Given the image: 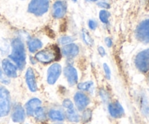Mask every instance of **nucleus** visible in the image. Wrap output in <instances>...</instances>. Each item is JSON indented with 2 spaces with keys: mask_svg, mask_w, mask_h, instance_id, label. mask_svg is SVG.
Segmentation results:
<instances>
[{
  "mask_svg": "<svg viewBox=\"0 0 149 124\" xmlns=\"http://www.w3.org/2000/svg\"><path fill=\"white\" fill-rule=\"evenodd\" d=\"M12 53L9 57L17 64L20 70H23L26 65V52L24 44L20 38H16L12 42Z\"/></svg>",
  "mask_w": 149,
  "mask_h": 124,
  "instance_id": "f257e3e1",
  "label": "nucleus"
},
{
  "mask_svg": "<svg viewBox=\"0 0 149 124\" xmlns=\"http://www.w3.org/2000/svg\"><path fill=\"white\" fill-rule=\"evenodd\" d=\"M49 6V0H31L29 3L28 11L36 16H41L48 11Z\"/></svg>",
  "mask_w": 149,
  "mask_h": 124,
  "instance_id": "f03ea898",
  "label": "nucleus"
},
{
  "mask_svg": "<svg viewBox=\"0 0 149 124\" xmlns=\"http://www.w3.org/2000/svg\"><path fill=\"white\" fill-rule=\"evenodd\" d=\"M10 110V95L7 89L0 86V118L7 116Z\"/></svg>",
  "mask_w": 149,
  "mask_h": 124,
  "instance_id": "7ed1b4c3",
  "label": "nucleus"
},
{
  "mask_svg": "<svg viewBox=\"0 0 149 124\" xmlns=\"http://www.w3.org/2000/svg\"><path fill=\"white\" fill-rule=\"evenodd\" d=\"M59 54V52H57L56 49H46L37 52L35 55V58L39 62L44 64H48L52 61L56 60Z\"/></svg>",
  "mask_w": 149,
  "mask_h": 124,
  "instance_id": "20e7f679",
  "label": "nucleus"
},
{
  "mask_svg": "<svg viewBox=\"0 0 149 124\" xmlns=\"http://www.w3.org/2000/svg\"><path fill=\"white\" fill-rule=\"evenodd\" d=\"M135 65L140 71L146 73L149 71V49L142 51L135 57Z\"/></svg>",
  "mask_w": 149,
  "mask_h": 124,
  "instance_id": "39448f33",
  "label": "nucleus"
},
{
  "mask_svg": "<svg viewBox=\"0 0 149 124\" xmlns=\"http://www.w3.org/2000/svg\"><path fill=\"white\" fill-rule=\"evenodd\" d=\"M136 37L143 43H149V19L144 20L138 25L136 29Z\"/></svg>",
  "mask_w": 149,
  "mask_h": 124,
  "instance_id": "423d86ee",
  "label": "nucleus"
},
{
  "mask_svg": "<svg viewBox=\"0 0 149 124\" xmlns=\"http://www.w3.org/2000/svg\"><path fill=\"white\" fill-rule=\"evenodd\" d=\"M62 68L61 66L58 63H55L51 65L47 71V83L49 84H55L58 79L59 76L61 74Z\"/></svg>",
  "mask_w": 149,
  "mask_h": 124,
  "instance_id": "0eeeda50",
  "label": "nucleus"
},
{
  "mask_svg": "<svg viewBox=\"0 0 149 124\" xmlns=\"http://www.w3.org/2000/svg\"><path fill=\"white\" fill-rule=\"evenodd\" d=\"M66 3L64 1H57L52 6V15L55 18H62L66 12Z\"/></svg>",
  "mask_w": 149,
  "mask_h": 124,
  "instance_id": "6e6552de",
  "label": "nucleus"
},
{
  "mask_svg": "<svg viewBox=\"0 0 149 124\" xmlns=\"http://www.w3.org/2000/svg\"><path fill=\"white\" fill-rule=\"evenodd\" d=\"M1 67L5 75L10 78L17 77V68L15 65L7 59L3 60L1 62Z\"/></svg>",
  "mask_w": 149,
  "mask_h": 124,
  "instance_id": "1a4fd4ad",
  "label": "nucleus"
},
{
  "mask_svg": "<svg viewBox=\"0 0 149 124\" xmlns=\"http://www.w3.org/2000/svg\"><path fill=\"white\" fill-rule=\"evenodd\" d=\"M63 72L68 84L71 86L75 85L78 81V73L76 68L71 65H68L64 68Z\"/></svg>",
  "mask_w": 149,
  "mask_h": 124,
  "instance_id": "9d476101",
  "label": "nucleus"
},
{
  "mask_svg": "<svg viewBox=\"0 0 149 124\" xmlns=\"http://www.w3.org/2000/svg\"><path fill=\"white\" fill-rule=\"evenodd\" d=\"M108 109L111 116L114 118L122 117L125 114V110L119 102H115L109 104Z\"/></svg>",
  "mask_w": 149,
  "mask_h": 124,
  "instance_id": "9b49d317",
  "label": "nucleus"
},
{
  "mask_svg": "<svg viewBox=\"0 0 149 124\" xmlns=\"http://www.w3.org/2000/svg\"><path fill=\"white\" fill-rule=\"evenodd\" d=\"M26 81L29 90L32 92H35L37 90V84H36L35 74L32 68H29L26 73Z\"/></svg>",
  "mask_w": 149,
  "mask_h": 124,
  "instance_id": "f8f14e48",
  "label": "nucleus"
},
{
  "mask_svg": "<svg viewBox=\"0 0 149 124\" xmlns=\"http://www.w3.org/2000/svg\"><path fill=\"white\" fill-rule=\"evenodd\" d=\"M74 102L79 110H83L90 103L88 97L83 93L78 92L74 96Z\"/></svg>",
  "mask_w": 149,
  "mask_h": 124,
  "instance_id": "ddd939ff",
  "label": "nucleus"
},
{
  "mask_svg": "<svg viewBox=\"0 0 149 124\" xmlns=\"http://www.w3.org/2000/svg\"><path fill=\"white\" fill-rule=\"evenodd\" d=\"M42 102L39 99L33 98L29 100L26 105V109L27 115L29 116H33L35 111L37 108L41 107Z\"/></svg>",
  "mask_w": 149,
  "mask_h": 124,
  "instance_id": "4468645a",
  "label": "nucleus"
},
{
  "mask_svg": "<svg viewBox=\"0 0 149 124\" xmlns=\"http://www.w3.org/2000/svg\"><path fill=\"white\" fill-rule=\"evenodd\" d=\"M63 54L68 57H74L77 56L79 52V46L75 44H68L64 46L62 49Z\"/></svg>",
  "mask_w": 149,
  "mask_h": 124,
  "instance_id": "2eb2a0df",
  "label": "nucleus"
},
{
  "mask_svg": "<svg viewBox=\"0 0 149 124\" xmlns=\"http://www.w3.org/2000/svg\"><path fill=\"white\" fill-rule=\"evenodd\" d=\"M25 119V111L22 106L16 105L12 114V120L15 123H21Z\"/></svg>",
  "mask_w": 149,
  "mask_h": 124,
  "instance_id": "dca6fc26",
  "label": "nucleus"
},
{
  "mask_svg": "<svg viewBox=\"0 0 149 124\" xmlns=\"http://www.w3.org/2000/svg\"><path fill=\"white\" fill-rule=\"evenodd\" d=\"M42 47V42L38 39H32L28 42V48L31 52L33 53Z\"/></svg>",
  "mask_w": 149,
  "mask_h": 124,
  "instance_id": "f3484780",
  "label": "nucleus"
},
{
  "mask_svg": "<svg viewBox=\"0 0 149 124\" xmlns=\"http://www.w3.org/2000/svg\"><path fill=\"white\" fill-rule=\"evenodd\" d=\"M48 116H49V118L52 119V121H62L65 118L63 113L60 110H51L49 112Z\"/></svg>",
  "mask_w": 149,
  "mask_h": 124,
  "instance_id": "a211bd4d",
  "label": "nucleus"
},
{
  "mask_svg": "<svg viewBox=\"0 0 149 124\" xmlns=\"http://www.w3.org/2000/svg\"><path fill=\"white\" fill-rule=\"evenodd\" d=\"M66 115L67 118H68V119L71 122H75V123H77V122L79 121V116L78 113H77V111L75 110L74 107L71 109H66Z\"/></svg>",
  "mask_w": 149,
  "mask_h": 124,
  "instance_id": "6ab92c4d",
  "label": "nucleus"
},
{
  "mask_svg": "<svg viewBox=\"0 0 149 124\" xmlns=\"http://www.w3.org/2000/svg\"><path fill=\"white\" fill-rule=\"evenodd\" d=\"M33 116H35L36 119L38 121H44L46 118V115H45V110L42 108V107H39V108H37L35 111Z\"/></svg>",
  "mask_w": 149,
  "mask_h": 124,
  "instance_id": "aec40b11",
  "label": "nucleus"
},
{
  "mask_svg": "<svg viewBox=\"0 0 149 124\" xmlns=\"http://www.w3.org/2000/svg\"><path fill=\"white\" fill-rule=\"evenodd\" d=\"M110 16V14L108 11L106 10H101L100 12V14H99V17H100V20H101L102 23H109V17Z\"/></svg>",
  "mask_w": 149,
  "mask_h": 124,
  "instance_id": "412c9836",
  "label": "nucleus"
},
{
  "mask_svg": "<svg viewBox=\"0 0 149 124\" xmlns=\"http://www.w3.org/2000/svg\"><path fill=\"white\" fill-rule=\"evenodd\" d=\"M93 85V82H92V81H87V82L80 83V84H79L78 88L79 89L82 90V91H88L89 89H91Z\"/></svg>",
  "mask_w": 149,
  "mask_h": 124,
  "instance_id": "4be33fe9",
  "label": "nucleus"
},
{
  "mask_svg": "<svg viewBox=\"0 0 149 124\" xmlns=\"http://www.w3.org/2000/svg\"><path fill=\"white\" fill-rule=\"evenodd\" d=\"M82 36H83V40L85 42V44L88 45H92L93 44V39L90 37V36L89 35V33H87L86 30H83L82 32Z\"/></svg>",
  "mask_w": 149,
  "mask_h": 124,
  "instance_id": "5701e85b",
  "label": "nucleus"
},
{
  "mask_svg": "<svg viewBox=\"0 0 149 124\" xmlns=\"http://www.w3.org/2000/svg\"><path fill=\"white\" fill-rule=\"evenodd\" d=\"M73 41H74V39L72 37H71V36H63V37L59 39L60 44L63 45L71 44Z\"/></svg>",
  "mask_w": 149,
  "mask_h": 124,
  "instance_id": "b1692460",
  "label": "nucleus"
},
{
  "mask_svg": "<svg viewBox=\"0 0 149 124\" xmlns=\"http://www.w3.org/2000/svg\"><path fill=\"white\" fill-rule=\"evenodd\" d=\"M91 117H92V112L90 110H85V111L84 112V113H83V121H84V122H87L88 121H90V119H91Z\"/></svg>",
  "mask_w": 149,
  "mask_h": 124,
  "instance_id": "393cba45",
  "label": "nucleus"
},
{
  "mask_svg": "<svg viewBox=\"0 0 149 124\" xmlns=\"http://www.w3.org/2000/svg\"><path fill=\"white\" fill-rule=\"evenodd\" d=\"M63 106L65 109H71L74 107V104H73V103L71 100H68V99H66V100H65L63 102Z\"/></svg>",
  "mask_w": 149,
  "mask_h": 124,
  "instance_id": "a878e982",
  "label": "nucleus"
},
{
  "mask_svg": "<svg viewBox=\"0 0 149 124\" xmlns=\"http://www.w3.org/2000/svg\"><path fill=\"white\" fill-rule=\"evenodd\" d=\"M103 70L105 71V73H106V76L108 79H110L111 78V70L109 68V65L106 63L103 64Z\"/></svg>",
  "mask_w": 149,
  "mask_h": 124,
  "instance_id": "bb28decb",
  "label": "nucleus"
},
{
  "mask_svg": "<svg viewBox=\"0 0 149 124\" xmlns=\"http://www.w3.org/2000/svg\"><path fill=\"white\" fill-rule=\"evenodd\" d=\"M88 25L89 27H90V28L91 29V30H95L96 28H97V22L94 20H90V21H89Z\"/></svg>",
  "mask_w": 149,
  "mask_h": 124,
  "instance_id": "cd10ccee",
  "label": "nucleus"
},
{
  "mask_svg": "<svg viewBox=\"0 0 149 124\" xmlns=\"http://www.w3.org/2000/svg\"><path fill=\"white\" fill-rule=\"evenodd\" d=\"M0 81H1V83H3V84H7L10 83V81H9L7 78H6L5 77H4V74H3L1 68H0Z\"/></svg>",
  "mask_w": 149,
  "mask_h": 124,
  "instance_id": "c85d7f7f",
  "label": "nucleus"
},
{
  "mask_svg": "<svg viewBox=\"0 0 149 124\" xmlns=\"http://www.w3.org/2000/svg\"><path fill=\"white\" fill-rule=\"evenodd\" d=\"M97 5H98L100 7H101V8H104V9H109V7H110L109 4L105 2V1H100V2L97 3Z\"/></svg>",
  "mask_w": 149,
  "mask_h": 124,
  "instance_id": "c756f323",
  "label": "nucleus"
},
{
  "mask_svg": "<svg viewBox=\"0 0 149 124\" xmlns=\"http://www.w3.org/2000/svg\"><path fill=\"white\" fill-rule=\"evenodd\" d=\"M105 42H106V44L107 45L108 47H111L112 44H113V42H112L111 38L109 37L106 38V39H105Z\"/></svg>",
  "mask_w": 149,
  "mask_h": 124,
  "instance_id": "7c9ffc66",
  "label": "nucleus"
},
{
  "mask_svg": "<svg viewBox=\"0 0 149 124\" xmlns=\"http://www.w3.org/2000/svg\"><path fill=\"white\" fill-rule=\"evenodd\" d=\"M97 51H98L100 56L103 57L105 56V55H106V50H105V49L103 47V46H99L98 49H97Z\"/></svg>",
  "mask_w": 149,
  "mask_h": 124,
  "instance_id": "2f4dec72",
  "label": "nucleus"
},
{
  "mask_svg": "<svg viewBox=\"0 0 149 124\" xmlns=\"http://www.w3.org/2000/svg\"><path fill=\"white\" fill-rule=\"evenodd\" d=\"M90 1H97V0H90Z\"/></svg>",
  "mask_w": 149,
  "mask_h": 124,
  "instance_id": "473e14b6",
  "label": "nucleus"
},
{
  "mask_svg": "<svg viewBox=\"0 0 149 124\" xmlns=\"http://www.w3.org/2000/svg\"><path fill=\"white\" fill-rule=\"evenodd\" d=\"M74 1H77V0H73Z\"/></svg>",
  "mask_w": 149,
  "mask_h": 124,
  "instance_id": "72a5a7b5",
  "label": "nucleus"
}]
</instances>
